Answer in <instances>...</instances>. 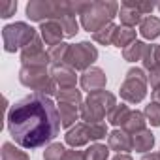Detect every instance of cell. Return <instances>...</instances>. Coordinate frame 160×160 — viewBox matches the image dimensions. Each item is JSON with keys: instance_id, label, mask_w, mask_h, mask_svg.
<instances>
[{"instance_id": "d6986e66", "label": "cell", "mask_w": 160, "mask_h": 160, "mask_svg": "<svg viewBox=\"0 0 160 160\" xmlns=\"http://www.w3.org/2000/svg\"><path fill=\"white\" fill-rule=\"evenodd\" d=\"M152 145H154V136H152L151 130H143V132H138V134L132 136V147L138 152L151 151Z\"/></svg>"}, {"instance_id": "d4e9b609", "label": "cell", "mask_w": 160, "mask_h": 160, "mask_svg": "<svg viewBox=\"0 0 160 160\" xmlns=\"http://www.w3.org/2000/svg\"><path fill=\"white\" fill-rule=\"evenodd\" d=\"M109 158V147L102 143H92L85 151V160H108Z\"/></svg>"}, {"instance_id": "8992f818", "label": "cell", "mask_w": 160, "mask_h": 160, "mask_svg": "<svg viewBox=\"0 0 160 160\" xmlns=\"http://www.w3.org/2000/svg\"><path fill=\"white\" fill-rule=\"evenodd\" d=\"M147 94V75L141 68H130L121 85V98L130 104H139Z\"/></svg>"}, {"instance_id": "603a6c76", "label": "cell", "mask_w": 160, "mask_h": 160, "mask_svg": "<svg viewBox=\"0 0 160 160\" xmlns=\"http://www.w3.org/2000/svg\"><path fill=\"white\" fill-rule=\"evenodd\" d=\"M130 113H132V111L128 109V106H124V104H117V106L113 108V111L108 115V121H109L113 126H122V124L126 122V119H128Z\"/></svg>"}, {"instance_id": "52a82bcc", "label": "cell", "mask_w": 160, "mask_h": 160, "mask_svg": "<svg viewBox=\"0 0 160 160\" xmlns=\"http://www.w3.org/2000/svg\"><path fill=\"white\" fill-rule=\"evenodd\" d=\"M106 136H108V126L104 122H98V124H85L83 122V124L72 126L66 132L64 139H66L68 145H72L75 149V147L87 145L89 141H98V139H102Z\"/></svg>"}, {"instance_id": "836d02e7", "label": "cell", "mask_w": 160, "mask_h": 160, "mask_svg": "<svg viewBox=\"0 0 160 160\" xmlns=\"http://www.w3.org/2000/svg\"><path fill=\"white\" fill-rule=\"evenodd\" d=\"M124 4H128L130 8H134V10L139 12L141 15H143V13H151V12L156 8V4H152V2H134V0H126Z\"/></svg>"}, {"instance_id": "484cf974", "label": "cell", "mask_w": 160, "mask_h": 160, "mask_svg": "<svg viewBox=\"0 0 160 160\" xmlns=\"http://www.w3.org/2000/svg\"><path fill=\"white\" fill-rule=\"evenodd\" d=\"M115 30H117V27L111 23V25H108V27L100 28L98 32H94V34H92V40H94L96 43H100V45H109V43H113Z\"/></svg>"}, {"instance_id": "ba28073f", "label": "cell", "mask_w": 160, "mask_h": 160, "mask_svg": "<svg viewBox=\"0 0 160 160\" xmlns=\"http://www.w3.org/2000/svg\"><path fill=\"white\" fill-rule=\"evenodd\" d=\"M96 58H98V49L92 43H89V42H79L75 45H70L64 64H68L73 70H83V72H87L89 68H92V64H94Z\"/></svg>"}, {"instance_id": "8d00e7d4", "label": "cell", "mask_w": 160, "mask_h": 160, "mask_svg": "<svg viewBox=\"0 0 160 160\" xmlns=\"http://www.w3.org/2000/svg\"><path fill=\"white\" fill-rule=\"evenodd\" d=\"M141 160H160V152H151V154H143Z\"/></svg>"}, {"instance_id": "74e56055", "label": "cell", "mask_w": 160, "mask_h": 160, "mask_svg": "<svg viewBox=\"0 0 160 160\" xmlns=\"http://www.w3.org/2000/svg\"><path fill=\"white\" fill-rule=\"evenodd\" d=\"M151 96H152V102H158V104H160V87H158V89H152Z\"/></svg>"}, {"instance_id": "d590c367", "label": "cell", "mask_w": 160, "mask_h": 160, "mask_svg": "<svg viewBox=\"0 0 160 160\" xmlns=\"http://www.w3.org/2000/svg\"><path fill=\"white\" fill-rule=\"evenodd\" d=\"M62 160H85V152L83 151H66V154H64V158Z\"/></svg>"}, {"instance_id": "4316f807", "label": "cell", "mask_w": 160, "mask_h": 160, "mask_svg": "<svg viewBox=\"0 0 160 160\" xmlns=\"http://www.w3.org/2000/svg\"><path fill=\"white\" fill-rule=\"evenodd\" d=\"M68 49H70V45H68V43H58V45H53V47L47 51V55H49V58H51V66L64 64L66 55H68Z\"/></svg>"}, {"instance_id": "83f0119b", "label": "cell", "mask_w": 160, "mask_h": 160, "mask_svg": "<svg viewBox=\"0 0 160 160\" xmlns=\"http://www.w3.org/2000/svg\"><path fill=\"white\" fill-rule=\"evenodd\" d=\"M2 160H30V158L25 151H21L13 143H4L2 145Z\"/></svg>"}, {"instance_id": "7a4b0ae2", "label": "cell", "mask_w": 160, "mask_h": 160, "mask_svg": "<svg viewBox=\"0 0 160 160\" xmlns=\"http://www.w3.org/2000/svg\"><path fill=\"white\" fill-rule=\"evenodd\" d=\"M75 12L81 17V27L87 32H98L100 28L113 23L119 15V4L113 0L108 2H75Z\"/></svg>"}, {"instance_id": "ab89813d", "label": "cell", "mask_w": 160, "mask_h": 160, "mask_svg": "<svg viewBox=\"0 0 160 160\" xmlns=\"http://www.w3.org/2000/svg\"><path fill=\"white\" fill-rule=\"evenodd\" d=\"M156 8H158V10H160V4H156Z\"/></svg>"}, {"instance_id": "e575fe53", "label": "cell", "mask_w": 160, "mask_h": 160, "mask_svg": "<svg viewBox=\"0 0 160 160\" xmlns=\"http://www.w3.org/2000/svg\"><path fill=\"white\" fill-rule=\"evenodd\" d=\"M147 81L151 83V87H152V89H158V87H160V64H158V66H154V68L149 72Z\"/></svg>"}, {"instance_id": "3957f363", "label": "cell", "mask_w": 160, "mask_h": 160, "mask_svg": "<svg viewBox=\"0 0 160 160\" xmlns=\"http://www.w3.org/2000/svg\"><path fill=\"white\" fill-rule=\"evenodd\" d=\"M75 15L72 10V2H51V0H30L27 4V17L36 23L57 21L60 23L64 17Z\"/></svg>"}, {"instance_id": "7402d4cb", "label": "cell", "mask_w": 160, "mask_h": 160, "mask_svg": "<svg viewBox=\"0 0 160 160\" xmlns=\"http://www.w3.org/2000/svg\"><path fill=\"white\" fill-rule=\"evenodd\" d=\"M145 47H147V43L136 40L132 45H128L126 49H122V57H124V60H128V62L141 60V58H143V53H145Z\"/></svg>"}, {"instance_id": "d6a6232c", "label": "cell", "mask_w": 160, "mask_h": 160, "mask_svg": "<svg viewBox=\"0 0 160 160\" xmlns=\"http://www.w3.org/2000/svg\"><path fill=\"white\" fill-rule=\"evenodd\" d=\"M17 10V2H13V0H2L0 2V17L2 19H10Z\"/></svg>"}, {"instance_id": "8fae6325", "label": "cell", "mask_w": 160, "mask_h": 160, "mask_svg": "<svg viewBox=\"0 0 160 160\" xmlns=\"http://www.w3.org/2000/svg\"><path fill=\"white\" fill-rule=\"evenodd\" d=\"M49 72H51V77L55 79V83L58 85V89H73V87H75L77 75H75V70L70 68L68 64L51 66Z\"/></svg>"}, {"instance_id": "ffe728a7", "label": "cell", "mask_w": 160, "mask_h": 160, "mask_svg": "<svg viewBox=\"0 0 160 160\" xmlns=\"http://www.w3.org/2000/svg\"><path fill=\"white\" fill-rule=\"evenodd\" d=\"M119 17H121V23H122V27H136V25H141V13L139 12H136L134 8H130L128 4H124L122 2V6L119 8Z\"/></svg>"}, {"instance_id": "4dcf8cb0", "label": "cell", "mask_w": 160, "mask_h": 160, "mask_svg": "<svg viewBox=\"0 0 160 160\" xmlns=\"http://www.w3.org/2000/svg\"><path fill=\"white\" fill-rule=\"evenodd\" d=\"M145 119L152 126H160V104L158 102H151L149 106H145Z\"/></svg>"}, {"instance_id": "f1b7e54d", "label": "cell", "mask_w": 160, "mask_h": 160, "mask_svg": "<svg viewBox=\"0 0 160 160\" xmlns=\"http://www.w3.org/2000/svg\"><path fill=\"white\" fill-rule=\"evenodd\" d=\"M66 154V149L62 143H51L43 151V160H62Z\"/></svg>"}, {"instance_id": "6da1fadb", "label": "cell", "mask_w": 160, "mask_h": 160, "mask_svg": "<svg viewBox=\"0 0 160 160\" xmlns=\"http://www.w3.org/2000/svg\"><path fill=\"white\" fill-rule=\"evenodd\" d=\"M60 126L58 106L45 94H28L15 102L8 113L10 136L25 149H38L53 141Z\"/></svg>"}, {"instance_id": "277c9868", "label": "cell", "mask_w": 160, "mask_h": 160, "mask_svg": "<svg viewBox=\"0 0 160 160\" xmlns=\"http://www.w3.org/2000/svg\"><path fill=\"white\" fill-rule=\"evenodd\" d=\"M19 81L36 91L38 94L53 96L58 92V85L55 83V79L51 77V72L47 68H38V66H23L19 72Z\"/></svg>"}, {"instance_id": "f546056e", "label": "cell", "mask_w": 160, "mask_h": 160, "mask_svg": "<svg viewBox=\"0 0 160 160\" xmlns=\"http://www.w3.org/2000/svg\"><path fill=\"white\" fill-rule=\"evenodd\" d=\"M141 62H143V68H145V70H149V72H151L154 66H158V58H156V45H147V47H145V53H143Z\"/></svg>"}, {"instance_id": "2e32d148", "label": "cell", "mask_w": 160, "mask_h": 160, "mask_svg": "<svg viewBox=\"0 0 160 160\" xmlns=\"http://www.w3.org/2000/svg\"><path fill=\"white\" fill-rule=\"evenodd\" d=\"M145 124H147L145 113H141V111H132V113L128 115L126 122L122 124V130L134 136V134H138V132H143V130H147V128H145Z\"/></svg>"}, {"instance_id": "5bb4252c", "label": "cell", "mask_w": 160, "mask_h": 160, "mask_svg": "<svg viewBox=\"0 0 160 160\" xmlns=\"http://www.w3.org/2000/svg\"><path fill=\"white\" fill-rule=\"evenodd\" d=\"M106 115H108V113L104 111V108L98 106V104H96L94 100H91V98H87V100L83 102V106H81V119L85 121V124H98V122L104 121Z\"/></svg>"}, {"instance_id": "44dd1931", "label": "cell", "mask_w": 160, "mask_h": 160, "mask_svg": "<svg viewBox=\"0 0 160 160\" xmlns=\"http://www.w3.org/2000/svg\"><path fill=\"white\" fill-rule=\"evenodd\" d=\"M89 98H91V100H94L98 106H102V108H104V111H106L108 115H109V113L113 111V108L117 106L115 96H113L111 92L104 91V89H102V91H96V92H91V94H89Z\"/></svg>"}, {"instance_id": "5b68a950", "label": "cell", "mask_w": 160, "mask_h": 160, "mask_svg": "<svg viewBox=\"0 0 160 160\" xmlns=\"http://www.w3.org/2000/svg\"><path fill=\"white\" fill-rule=\"evenodd\" d=\"M36 36H38L36 30L27 23H13L2 28V42L8 53H15L17 49L23 51Z\"/></svg>"}, {"instance_id": "30bf717a", "label": "cell", "mask_w": 160, "mask_h": 160, "mask_svg": "<svg viewBox=\"0 0 160 160\" xmlns=\"http://www.w3.org/2000/svg\"><path fill=\"white\" fill-rule=\"evenodd\" d=\"M106 83H108V77H106L104 70H100V68H96V66H92V68H89L87 72H83L81 79H79V85H81V89L87 91L89 94H91V92H96V91H102V89L106 87Z\"/></svg>"}, {"instance_id": "ac0fdd59", "label": "cell", "mask_w": 160, "mask_h": 160, "mask_svg": "<svg viewBox=\"0 0 160 160\" xmlns=\"http://www.w3.org/2000/svg\"><path fill=\"white\" fill-rule=\"evenodd\" d=\"M136 42V30L130 28V27H117L115 30V36H113V45L115 47H122L126 49L128 45H132Z\"/></svg>"}, {"instance_id": "4fadbf2b", "label": "cell", "mask_w": 160, "mask_h": 160, "mask_svg": "<svg viewBox=\"0 0 160 160\" xmlns=\"http://www.w3.org/2000/svg\"><path fill=\"white\" fill-rule=\"evenodd\" d=\"M108 147L111 151H117V154H126L128 151H132V138L128 132L124 130H113L108 136Z\"/></svg>"}, {"instance_id": "f35d334b", "label": "cell", "mask_w": 160, "mask_h": 160, "mask_svg": "<svg viewBox=\"0 0 160 160\" xmlns=\"http://www.w3.org/2000/svg\"><path fill=\"white\" fill-rule=\"evenodd\" d=\"M113 160H132V156L130 154H115Z\"/></svg>"}, {"instance_id": "1f68e13d", "label": "cell", "mask_w": 160, "mask_h": 160, "mask_svg": "<svg viewBox=\"0 0 160 160\" xmlns=\"http://www.w3.org/2000/svg\"><path fill=\"white\" fill-rule=\"evenodd\" d=\"M60 27H62L66 38H72V36H75V34L79 32V25H77V21H75V15L64 17V19L60 21Z\"/></svg>"}, {"instance_id": "cb8c5ba5", "label": "cell", "mask_w": 160, "mask_h": 160, "mask_svg": "<svg viewBox=\"0 0 160 160\" xmlns=\"http://www.w3.org/2000/svg\"><path fill=\"white\" fill-rule=\"evenodd\" d=\"M57 100L58 102H66V104L79 106V104H81V100H83V96H81V91H77L75 87L73 89H58Z\"/></svg>"}, {"instance_id": "9a60e30c", "label": "cell", "mask_w": 160, "mask_h": 160, "mask_svg": "<svg viewBox=\"0 0 160 160\" xmlns=\"http://www.w3.org/2000/svg\"><path fill=\"white\" fill-rule=\"evenodd\" d=\"M58 115H60V124L64 128H72L75 121L81 117V109H79V106H73V104L58 102Z\"/></svg>"}, {"instance_id": "9c48e42d", "label": "cell", "mask_w": 160, "mask_h": 160, "mask_svg": "<svg viewBox=\"0 0 160 160\" xmlns=\"http://www.w3.org/2000/svg\"><path fill=\"white\" fill-rule=\"evenodd\" d=\"M21 62H23V66H38V68H47L51 64V58H49V55L43 49L42 36H36L21 51Z\"/></svg>"}, {"instance_id": "7c38bea8", "label": "cell", "mask_w": 160, "mask_h": 160, "mask_svg": "<svg viewBox=\"0 0 160 160\" xmlns=\"http://www.w3.org/2000/svg\"><path fill=\"white\" fill-rule=\"evenodd\" d=\"M40 36H42V40L47 43V45H58V43H62V38H66L64 36V30H62V27H60V23H57V21H45V23H42L40 25Z\"/></svg>"}, {"instance_id": "e0dca14e", "label": "cell", "mask_w": 160, "mask_h": 160, "mask_svg": "<svg viewBox=\"0 0 160 160\" xmlns=\"http://www.w3.org/2000/svg\"><path fill=\"white\" fill-rule=\"evenodd\" d=\"M139 34L145 38V40H156L160 36V19L158 17H145L139 25Z\"/></svg>"}]
</instances>
